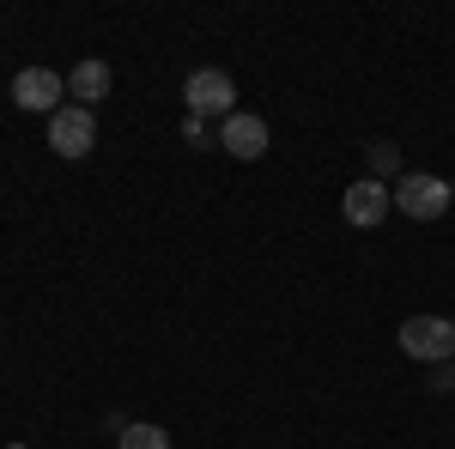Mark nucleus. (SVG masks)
Listing matches in <instances>:
<instances>
[{
  "instance_id": "39448f33",
  "label": "nucleus",
  "mask_w": 455,
  "mask_h": 449,
  "mask_svg": "<svg viewBox=\"0 0 455 449\" xmlns=\"http://www.w3.org/2000/svg\"><path fill=\"white\" fill-rule=\"evenodd\" d=\"M92 140H98V122H92V109H55L49 116V146L61 152V158H85L92 152Z\"/></svg>"
},
{
  "instance_id": "423d86ee",
  "label": "nucleus",
  "mask_w": 455,
  "mask_h": 449,
  "mask_svg": "<svg viewBox=\"0 0 455 449\" xmlns=\"http://www.w3.org/2000/svg\"><path fill=\"white\" fill-rule=\"evenodd\" d=\"M12 98H19V109H43V116H55L61 98H68V79H61L55 68H25L19 79H12Z\"/></svg>"
},
{
  "instance_id": "9b49d317",
  "label": "nucleus",
  "mask_w": 455,
  "mask_h": 449,
  "mask_svg": "<svg viewBox=\"0 0 455 449\" xmlns=\"http://www.w3.org/2000/svg\"><path fill=\"white\" fill-rule=\"evenodd\" d=\"M371 164H377V171H395V146H388V140L371 146Z\"/></svg>"
},
{
  "instance_id": "f257e3e1",
  "label": "nucleus",
  "mask_w": 455,
  "mask_h": 449,
  "mask_svg": "<svg viewBox=\"0 0 455 449\" xmlns=\"http://www.w3.org/2000/svg\"><path fill=\"white\" fill-rule=\"evenodd\" d=\"M450 201H455V188L443 182V176H431V171H407L401 182H395V207L407 212V219H419V225L443 219Z\"/></svg>"
},
{
  "instance_id": "f03ea898",
  "label": "nucleus",
  "mask_w": 455,
  "mask_h": 449,
  "mask_svg": "<svg viewBox=\"0 0 455 449\" xmlns=\"http://www.w3.org/2000/svg\"><path fill=\"white\" fill-rule=\"evenodd\" d=\"M401 352L425 365H450L455 358V322L450 316H407L401 322Z\"/></svg>"
},
{
  "instance_id": "9d476101",
  "label": "nucleus",
  "mask_w": 455,
  "mask_h": 449,
  "mask_svg": "<svg viewBox=\"0 0 455 449\" xmlns=\"http://www.w3.org/2000/svg\"><path fill=\"white\" fill-rule=\"evenodd\" d=\"M431 389H437V395H455V358H450V365H437V371H431Z\"/></svg>"
},
{
  "instance_id": "1a4fd4ad",
  "label": "nucleus",
  "mask_w": 455,
  "mask_h": 449,
  "mask_svg": "<svg viewBox=\"0 0 455 449\" xmlns=\"http://www.w3.org/2000/svg\"><path fill=\"white\" fill-rule=\"evenodd\" d=\"M116 449H171V437H164V425H122Z\"/></svg>"
},
{
  "instance_id": "7ed1b4c3",
  "label": "nucleus",
  "mask_w": 455,
  "mask_h": 449,
  "mask_svg": "<svg viewBox=\"0 0 455 449\" xmlns=\"http://www.w3.org/2000/svg\"><path fill=\"white\" fill-rule=\"evenodd\" d=\"M182 104H188V116L201 122V116H237V85H231V73H219V68H201V73H188V85H182Z\"/></svg>"
},
{
  "instance_id": "6e6552de",
  "label": "nucleus",
  "mask_w": 455,
  "mask_h": 449,
  "mask_svg": "<svg viewBox=\"0 0 455 449\" xmlns=\"http://www.w3.org/2000/svg\"><path fill=\"white\" fill-rule=\"evenodd\" d=\"M68 92L79 98V109H92L98 98H109V61H79L68 73Z\"/></svg>"
},
{
  "instance_id": "0eeeda50",
  "label": "nucleus",
  "mask_w": 455,
  "mask_h": 449,
  "mask_svg": "<svg viewBox=\"0 0 455 449\" xmlns=\"http://www.w3.org/2000/svg\"><path fill=\"white\" fill-rule=\"evenodd\" d=\"M219 146H225L231 158H261V152H267V122H261V116H249V109H237V116H225Z\"/></svg>"
},
{
  "instance_id": "20e7f679",
  "label": "nucleus",
  "mask_w": 455,
  "mask_h": 449,
  "mask_svg": "<svg viewBox=\"0 0 455 449\" xmlns=\"http://www.w3.org/2000/svg\"><path fill=\"white\" fill-rule=\"evenodd\" d=\"M388 207H395V188H383L377 176H358L347 195H340V212H347V225H358V231H371V225H383Z\"/></svg>"
}]
</instances>
